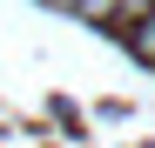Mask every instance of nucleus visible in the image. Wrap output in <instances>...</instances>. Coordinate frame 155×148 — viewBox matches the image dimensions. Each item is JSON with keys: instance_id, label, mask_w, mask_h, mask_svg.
<instances>
[{"instance_id": "obj_1", "label": "nucleus", "mask_w": 155, "mask_h": 148, "mask_svg": "<svg viewBox=\"0 0 155 148\" xmlns=\"http://www.w3.org/2000/svg\"><path fill=\"white\" fill-rule=\"evenodd\" d=\"M148 7H155V0H88L81 14H88V20H108V27H128V34H135Z\"/></svg>"}, {"instance_id": "obj_2", "label": "nucleus", "mask_w": 155, "mask_h": 148, "mask_svg": "<svg viewBox=\"0 0 155 148\" xmlns=\"http://www.w3.org/2000/svg\"><path fill=\"white\" fill-rule=\"evenodd\" d=\"M135 54H142V61H155V7L142 14V27H135Z\"/></svg>"}]
</instances>
